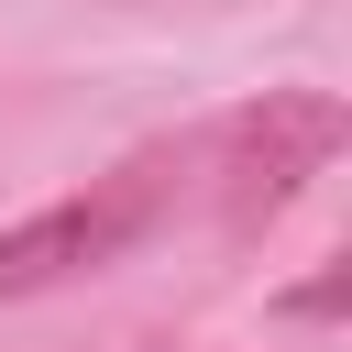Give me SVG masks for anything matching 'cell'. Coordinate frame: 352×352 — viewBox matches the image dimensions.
Here are the masks:
<instances>
[{
    "label": "cell",
    "instance_id": "cell-1",
    "mask_svg": "<svg viewBox=\"0 0 352 352\" xmlns=\"http://www.w3.org/2000/svg\"><path fill=\"white\" fill-rule=\"evenodd\" d=\"M165 198H176V165H165V154H132V165L88 176L77 198L33 209L22 231H0V308H11V297H44V286H66V275H88V264H110V253H132V242L165 220Z\"/></svg>",
    "mask_w": 352,
    "mask_h": 352
},
{
    "label": "cell",
    "instance_id": "cell-2",
    "mask_svg": "<svg viewBox=\"0 0 352 352\" xmlns=\"http://www.w3.org/2000/svg\"><path fill=\"white\" fill-rule=\"evenodd\" d=\"M330 143H341V110H330V99H264V110H242V121H231V154H242L231 209H286L297 176L330 165Z\"/></svg>",
    "mask_w": 352,
    "mask_h": 352
}]
</instances>
